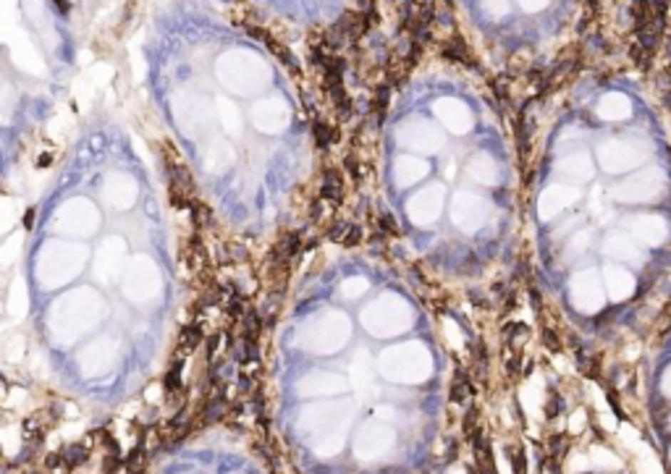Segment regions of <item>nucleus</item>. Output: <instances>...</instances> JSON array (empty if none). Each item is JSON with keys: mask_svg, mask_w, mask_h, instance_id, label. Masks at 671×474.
Here are the masks:
<instances>
[{"mask_svg": "<svg viewBox=\"0 0 671 474\" xmlns=\"http://www.w3.org/2000/svg\"><path fill=\"white\" fill-rule=\"evenodd\" d=\"M635 231L645 239L647 244H661L663 236H666V225L661 223V217H642V220H637L635 223Z\"/></svg>", "mask_w": 671, "mask_h": 474, "instance_id": "f03ea898", "label": "nucleus"}, {"mask_svg": "<svg viewBox=\"0 0 671 474\" xmlns=\"http://www.w3.org/2000/svg\"><path fill=\"white\" fill-rule=\"evenodd\" d=\"M608 286H611V294H614L616 299H624V297H630L632 291H635V281H632L630 275L624 273V270H616V267H611L608 270Z\"/></svg>", "mask_w": 671, "mask_h": 474, "instance_id": "7ed1b4c3", "label": "nucleus"}, {"mask_svg": "<svg viewBox=\"0 0 671 474\" xmlns=\"http://www.w3.org/2000/svg\"><path fill=\"white\" fill-rule=\"evenodd\" d=\"M663 393L666 396H671V370L663 375Z\"/></svg>", "mask_w": 671, "mask_h": 474, "instance_id": "20e7f679", "label": "nucleus"}, {"mask_svg": "<svg viewBox=\"0 0 671 474\" xmlns=\"http://www.w3.org/2000/svg\"><path fill=\"white\" fill-rule=\"evenodd\" d=\"M658 192H661L658 170H650V173L630 178V181L622 186L624 200H647V197H653V194H658Z\"/></svg>", "mask_w": 671, "mask_h": 474, "instance_id": "f257e3e1", "label": "nucleus"}]
</instances>
